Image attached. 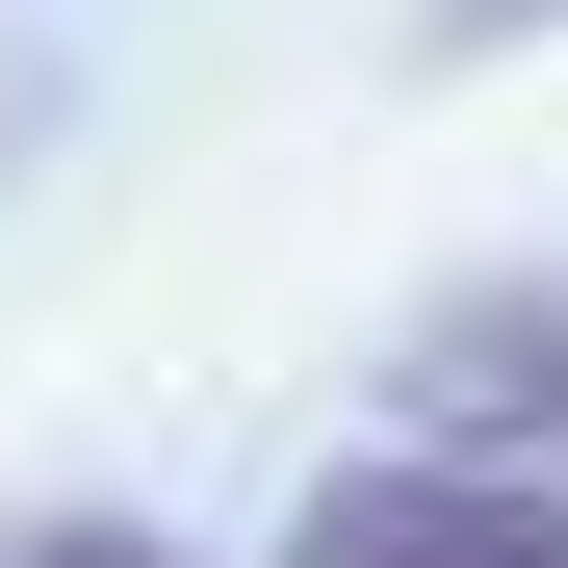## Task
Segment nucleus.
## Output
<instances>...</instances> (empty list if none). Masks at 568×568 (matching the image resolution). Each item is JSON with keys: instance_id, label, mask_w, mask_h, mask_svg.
Listing matches in <instances>:
<instances>
[{"instance_id": "nucleus-1", "label": "nucleus", "mask_w": 568, "mask_h": 568, "mask_svg": "<svg viewBox=\"0 0 568 568\" xmlns=\"http://www.w3.org/2000/svg\"><path fill=\"white\" fill-rule=\"evenodd\" d=\"M284 568H568V491L542 465H336Z\"/></svg>"}, {"instance_id": "nucleus-2", "label": "nucleus", "mask_w": 568, "mask_h": 568, "mask_svg": "<svg viewBox=\"0 0 568 568\" xmlns=\"http://www.w3.org/2000/svg\"><path fill=\"white\" fill-rule=\"evenodd\" d=\"M414 27H439V52H542L568 0H414Z\"/></svg>"}, {"instance_id": "nucleus-3", "label": "nucleus", "mask_w": 568, "mask_h": 568, "mask_svg": "<svg viewBox=\"0 0 568 568\" xmlns=\"http://www.w3.org/2000/svg\"><path fill=\"white\" fill-rule=\"evenodd\" d=\"M0 568H155V542H104V517H52V542H0Z\"/></svg>"}]
</instances>
